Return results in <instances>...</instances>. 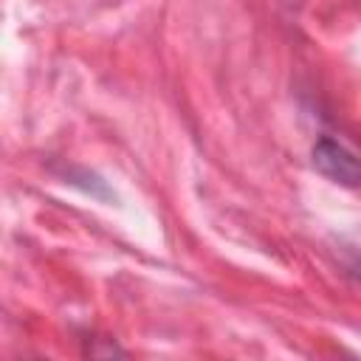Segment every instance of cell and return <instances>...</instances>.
Wrapping results in <instances>:
<instances>
[{
	"label": "cell",
	"instance_id": "obj_1",
	"mask_svg": "<svg viewBox=\"0 0 361 361\" xmlns=\"http://www.w3.org/2000/svg\"><path fill=\"white\" fill-rule=\"evenodd\" d=\"M313 166L341 183V186H361V158L353 155L344 144L333 141V138H319L313 147Z\"/></svg>",
	"mask_w": 361,
	"mask_h": 361
}]
</instances>
